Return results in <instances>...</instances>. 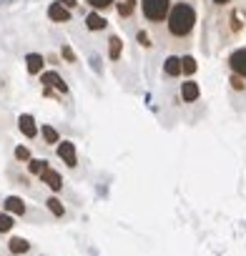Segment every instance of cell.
I'll list each match as a JSON object with an SVG mask.
<instances>
[{"label":"cell","mask_w":246,"mask_h":256,"mask_svg":"<svg viewBox=\"0 0 246 256\" xmlns=\"http://www.w3.org/2000/svg\"><path fill=\"white\" fill-rule=\"evenodd\" d=\"M118 56H120V38H110V60H118Z\"/></svg>","instance_id":"cell-17"},{"label":"cell","mask_w":246,"mask_h":256,"mask_svg":"<svg viewBox=\"0 0 246 256\" xmlns=\"http://www.w3.org/2000/svg\"><path fill=\"white\" fill-rule=\"evenodd\" d=\"M26 60H28V70H30V73H40V70H43V63H46V60H43V56L30 53Z\"/></svg>","instance_id":"cell-12"},{"label":"cell","mask_w":246,"mask_h":256,"mask_svg":"<svg viewBox=\"0 0 246 256\" xmlns=\"http://www.w3.org/2000/svg\"><path fill=\"white\" fill-rule=\"evenodd\" d=\"M214 3H228V0H214Z\"/></svg>","instance_id":"cell-28"},{"label":"cell","mask_w":246,"mask_h":256,"mask_svg":"<svg viewBox=\"0 0 246 256\" xmlns=\"http://www.w3.org/2000/svg\"><path fill=\"white\" fill-rule=\"evenodd\" d=\"M164 73H166V76H181V58H178V56L166 58V63H164Z\"/></svg>","instance_id":"cell-9"},{"label":"cell","mask_w":246,"mask_h":256,"mask_svg":"<svg viewBox=\"0 0 246 256\" xmlns=\"http://www.w3.org/2000/svg\"><path fill=\"white\" fill-rule=\"evenodd\" d=\"M58 156H60L68 166H76V164H78V158H76V146H73L70 141H63V144L58 146Z\"/></svg>","instance_id":"cell-5"},{"label":"cell","mask_w":246,"mask_h":256,"mask_svg":"<svg viewBox=\"0 0 246 256\" xmlns=\"http://www.w3.org/2000/svg\"><path fill=\"white\" fill-rule=\"evenodd\" d=\"M131 10H134V0H123V3L118 6V13L120 16H131Z\"/></svg>","instance_id":"cell-20"},{"label":"cell","mask_w":246,"mask_h":256,"mask_svg":"<svg viewBox=\"0 0 246 256\" xmlns=\"http://www.w3.org/2000/svg\"><path fill=\"white\" fill-rule=\"evenodd\" d=\"M194 70H196V60L191 56L181 58V73H194Z\"/></svg>","instance_id":"cell-16"},{"label":"cell","mask_w":246,"mask_h":256,"mask_svg":"<svg viewBox=\"0 0 246 256\" xmlns=\"http://www.w3.org/2000/svg\"><path fill=\"white\" fill-rule=\"evenodd\" d=\"M16 158L28 161V158H30V151H28V148H23V146H18V148H16Z\"/></svg>","instance_id":"cell-22"},{"label":"cell","mask_w":246,"mask_h":256,"mask_svg":"<svg viewBox=\"0 0 246 256\" xmlns=\"http://www.w3.org/2000/svg\"><path fill=\"white\" fill-rule=\"evenodd\" d=\"M86 23H88L90 30H100V28H106V20H103L98 13H90V16L86 18Z\"/></svg>","instance_id":"cell-13"},{"label":"cell","mask_w":246,"mask_h":256,"mask_svg":"<svg viewBox=\"0 0 246 256\" xmlns=\"http://www.w3.org/2000/svg\"><path fill=\"white\" fill-rule=\"evenodd\" d=\"M43 86H53V88H58L60 93H66V90H68L58 73H43Z\"/></svg>","instance_id":"cell-10"},{"label":"cell","mask_w":246,"mask_h":256,"mask_svg":"<svg viewBox=\"0 0 246 256\" xmlns=\"http://www.w3.org/2000/svg\"><path fill=\"white\" fill-rule=\"evenodd\" d=\"M6 208H8L10 214H18V216H23V214H26V204H23L18 196H10V198L6 201Z\"/></svg>","instance_id":"cell-11"},{"label":"cell","mask_w":246,"mask_h":256,"mask_svg":"<svg viewBox=\"0 0 246 256\" xmlns=\"http://www.w3.org/2000/svg\"><path fill=\"white\" fill-rule=\"evenodd\" d=\"M48 208H50L56 216H63V214H66V208H63V204H60L58 198H48Z\"/></svg>","instance_id":"cell-18"},{"label":"cell","mask_w":246,"mask_h":256,"mask_svg":"<svg viewBox=\"0 0 246 256\" xmlns=\"http://www.w3.org/2000/svg\"><path fill=\"white\" fill-rule=\"evenodd\" d=\"M43 138H46L48 144H58V141H60L58 134H56V128H50V126H43Z\"/></svg>","instance_id":"cell-15"},{"label":"cell","mask_w":246,"mask_h":256,"mask_svg":"<svg viewBox=\"0 0 246 256\" xmlns=\"http://www.w3.org/2000/svg\"><path fill=\"white\" fill-rule=\"evenodd\" d=\"M141 8H144V16L148 20L158 23V20H166L168 18L171 0H141Z\"/></svg>","instance_id":"cell-2"},{"label":"cell","mask_w":246,"mask_h":256,"mask_svg":"<svg viewBox=\"0 0 246 256\" xmlns=\"http://www.w3.org/2000/svg\"><path fill=\"white\" fill-rule=\"evenodd\" d=\"M166 20H168V30L174 36H188L191 28H194V23H196V10L188 3H178V6L171 8V13H168Z\"/></svg>","instance_id":"cell-1"},{"label":"cell","mask_w":246,"mask_h":256,"mask_svg":"<svg viewBox=\"0 0 246 256\" xmlns=\"http://www.w3.org/2000/svg\"><path fill=\"white\" fill-rule=\"evenodd\" d=\"M228 63H231V68H234V73H236V76L246 78V48L234 50V53H231V58H228Z\"/></svg>","instance_id":"cell-3"},{"label":"cell","mask_w":246,"mask_h":256,"mask_svg":"<svg viewBox=\"0 0 246 256\" xmlns=\"http://www.w3.org/2000/svg\"><path fill=\"white\" fill-rule=\"evenodd\" d=\"M46 168H48V164H46V161H33V164H30V171H33V174H38V176H40Z\"/></svg>","instance_id":"cell-21"},{"label":"cell","mask_w":246,"mask_h":256,"mask_svg":"<svg viewBox=\"0 0 246 256\" xmlns=\"http://www.w3.org/2000/svg\"><path fill=\"white\" fill-rule=\"evenodd\" d=\"M48 16H50V20H56V23H66V20H70V10H68L63 3H53V6L48 8Z\"/></svg>","instance_id":"cell-4"},{"label":"cell","mask_w":246,"mask_h":256,"mask_svg":"<svg viewBox=\"0 0 246 256\" xmlns=\"http://www.w3.org/2000/svg\"><path fill=\"white\" fill-rule=\"evenodd\" d=\"M138 43H141V46H151V40H148L146 33H138Z\"/></svg>","instance_id":"cell-25"},{"label":"cell","mask_w":246,"mask_h":256,"mask_svg":"<svg viewBox=\"0 0 246 256\" xmlns=\"http://www.w3.org/2000/svg\"><path fill=\"white\" fill-rule=\"evenodd\" d=\"M18 126H20V131H23L28 138H33V136L38 134V128H36V120H33V116H20Z\"/></svg>","instance_id":"cell-6"},{"label":"cell","mask_w":246,"mask_h":256,"mask_svg":"<svg viewBox=\"0 0 246 256\" xmlns=\"http://www.w3.org/2000/svg\"><path fill=\"white\" fill-rule=\"evenodd\" d=\"M13 228V218L8 214H0V231H10Z\"/></svg>","instance_id":"cell-19"},{"label":"cell","mask_w":246,"mask_h":256,"mask_svg":"<svg viewBox=\"0 0 246 256\" xmlns=\"http://www.w3.org/2000/svg\"><path fill=\"white\" fill-rule=\"evenodd\" d=\"M28 248H30V244L26 238H10V251L13 254H26Z\"/></svg>","instance_id":"cell-14"},{"label":"cell","mask_w":246,"mask_h":256,"mask_svg":"<svg viewBox=\"0 0 246 256\" xmlns=\"http://www.w3.org/2000/svg\"><path fill=\"white\" fill-rule=\"evenodd\" d=\"M63 56H66V58H68V60H70V63H73V60H76V56H73V50H70V48H68V46H66V48H63Z\"/></svg>","instance_id":"cell-26"},{"label":"cell","mask_w":246,"mask_h":256,"mask_svg":"<svg viewBox=\"0 0 246 256\" xmlns=\"http://www.w3.org/2000/svg\"><path fill=\"white\" fill-rule=\"evenodd\" d=\"M231 86H234L236 90H241V88H244V80H241V76H234V78H231Z\"/></svg>","instance_id":"cell-24"},{"label":"cell","mask_w":246,"mask_h":256,"mask_svg":"<svg viewBox=\"0 0 246 256\" xmlns=\"http://www.w3.org/2000/svg\"><path fill=\"white\" fill-rule=\"evenodd\" d=\"M60 3H63L66 8H73V6H76V0H60Z\"/></svg>","instance_id":"cell-27"},{"label":"cell","mask_w":246,"mask_h":256,"mask_svg":"<svg viewBox=\"0 0 246 256\" xmlns=\"http://www.w3.org/2000/svg\"><path fill=\"white\" fill-rule=\"evenodd\" d=\"M181 98H184L186 103L196 100V98H198V86H196L194 80H186V83L181 86Z\"/></svg>","instance_id":"cell-7"},{"label":"cell","mask_w":246,"mask_h":256,"mask_svg":"<svg viewBox=\"0 0 246 256\" xmlns=\"http://www.w3.org/2000/svg\"><path fill=\"white\" fill-rule=\"evenodd\" d=\"M88 3H90L93 8H108V6L113 3V0H88Z\"/></svg>","instance_id":"cell-23"},{"label":"cell","mask_w":246,"mask_h":256,"mask_svg":"<svg viewBox=\"0 0 246 256\" xmlns=\"http://www.w3.org/2000/svg\"><path fill=\"white\" fill-rule=\"evenodd\" d=\"M40 178H43V181H46V184H48L53 191H60V188H63V181H60V176H58L56 171H50V168H46V171L40 174Z\"/></svg>","instance_id":"cell-8"}]
</instances>
